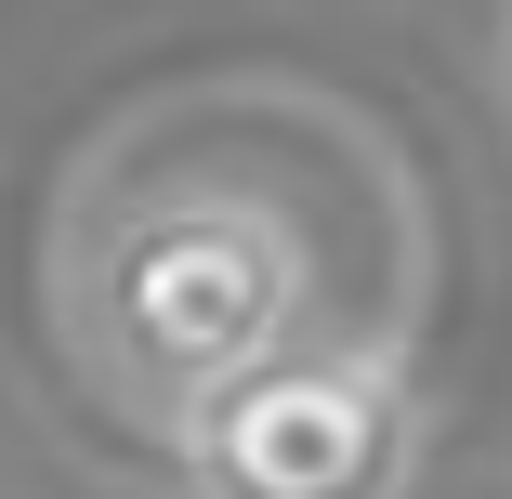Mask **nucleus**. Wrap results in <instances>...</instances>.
Segmentation results:
<instances>
[{
	"label": "nucleus",
	"instance_id": "f257e3e1",
	"mask_svg": "<svg viewBox=\"0 0 512 499\" xmlns=\"http://www.w3.org/2000/svg\"><path fill=\"white\" fill-rule=\"evenodd\" d=\"M302 224L263 184H158L119 197L66 250V355L119 421L197 434L237 381L302 355Z\"/></svg>",
	"mask_w": 512,
	"mask_h": 499
},
{
	"label": "nucleus",
	"instance_id": "f03ea898",
	"mask_svg": "<svg viewBox=\"0 0 512 499\" xmlns=\"http://www.w3.org/2000/svg\"><path fill=\"white\" fill-rule=\"evenodd\" d=\"M171 460L197 499H407L421 394L394 342H302L289 368L237 381Z\"/></svg>",
	"mask_w": 512,
	"mask_h": 499
},
{
	"label": "nucleus",
	"instance_id": "7ed1b4c3",
	"mask_svg": "<svg viewBox=\"0 0 512 499\" xmlns=\"http://www.w3.org/2000/svg\"><path fill=\"white\" fill-rule=\"evenodd\" d=\"M499 53H512V0H499Z\"/></svg>",
	"mask_w": 512,
	"mask_h": 499
}]
</instances>
